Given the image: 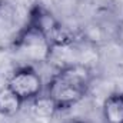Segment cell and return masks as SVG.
<instances>
[{"label": "cell", "mask_w": 123, "mask_h": 123, "mask_svg": "<svg viewBox=\"0 0 123 123\" xmlns=\"http://www.w3.org/2000/svg\"><path fill=\"white\" fill-rule=\"evenodd\" d=\"M92 69L85 63H69L50 77L44 85V93L53 102L56 112H64L82 102L90 90Z\"/></svg>", "instance_id": "6da1fadb"}, {"label": "cell", "mask_w": 123, "mask_h": 123, "mask_svg": "<svg viewBox=\"0 0 123 123\" xmlns=\"http://www.w3.org/2000/svg\"><path fill=\"white\" fill-rule=\"evenodd\" d=\"M12 49L25 60L33 63L49 62L53 55L52 42L46 33L30 19H27L23 27L16 33L12 42Z\"/></svg>", "instance_id": "7a4b0ae2"}, {"label": "cell", "mask_w": 123, "mask_h": 123, "mask_svg": "<svg viewBox=\"0 0 123 123\" xmlns=\"http://www.w3.org/2000/svg\"><path fill=\"white\" fill-rule=\"evenodd\" d=\"M6 85L23 103L34 100L44 92L43 79L31 64L19 66L10 74Z\"/></svg>", "instance_id": "3957f363"}, {"label": "cell", "mask_w": 123, "mask_h": 123, "mask_svg": "<svg viewBox=\"0 0 123 123\" xmlns=\"http://www.w3.org/2000/svg\"><path fill=\"white\" fill-rule=\"evenodd\" d=\"M103 123H123V92L110 93L102 105Z\"/></svg>", "instance_id": "277c9868"}, {"label": "cell", "mask_w": 123, "mask_h": 123, "mask_svg": "<svg viewBox=\"0 0 123 123\" xmlns=\"http://www.w3.org/2000/svg\"><path fill=\"white\" fill-rule=\"evenodd\" d=\"M23 102L9 89L7 85L0 87V116H14L23 107Z\"/></svg>", "instance_id": "5b68a950"}, {"label": "cell", "mask_w": 123, "mask_h": 123, "mask_svg": "<svg viewBox=\"0 0 123 123\" xmlns=\"http://www.w3.org/2000/svg\"><path fill=\"white\" fill-rule=\"evenodd\" d=\"M31 110L34 113V116L42 117V119H47L50 116H53L56 113V107L53 105V102L50 100V97L43 92L40 96H37L34 100H31Z\"/></svg>", "instance_id": "8992f818"}, {"label": "cell", "mask_w": 123, "mask_h": 123, "mask_svg": "<svg viewBox=\"0 0 123 123\" xmlns=\"http://www.w3.org/2000/svg\"><path fill=\"white\" fill-rule=\"evenodd\" d=\"M70 123H87V122H83V120H73V122Z\"/></svg>", "instance_id": "52a82bcc"}, {"label": "cell", "mask_w": 123, "mask_h": 123, "mask_svg": "<svg viewBox=\"0 0 123 123\" xmlns=\"http://www.w3.org/2000/svg\"><path fill=\"white\" fill-rule=\"evenodd\" d=\"M3 3H4V0H0V7L3 6Z\"/></svg>", "instance_id": "ba28073f"}]
</instances>
